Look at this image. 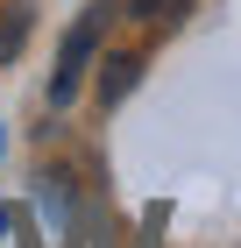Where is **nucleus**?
I'll use <instances>...</instances> for the list:
<instances>
[{"instance_id": "1", "label": "nucleus", "mask_w": 241, "mask_h": 248, "mask_svg": "<svg viewBox=\"0 0 241 248\" xmlns=\"http://www.w3.org/2000/svg\"><path fill=\"white\" fill-rule=\"evenodd\" d=\"M99 21H107V7H85V21L64 36V57H57V78H50V99H57V107L78 99V78H85V57H93V43H99Z\"/></svg>"}, {"instance_id": "2", "label": "nucleus", "mask_w": 241, "mask_h": 248, "mask_svg": "<svg viewBox=\"0 0 241 248\" xmlns=\"http://www.w3.org/2000/svg\"><path fill=\"white\" fill-rule=\"evenodd\" d=\"M135 71H142V57H107V78H99V99H107V107H121V99H128V85H135Z\"/></svg>"}, {"instance_id": "3", "label": "nucleus", "mask_w": 241, "mask_h": 248, "mask_svg": "<svg viewBox=\"0 0 241 248\" xmlns=\"http://www.w3.org/2000/svg\"><path fill=\"white\" fill-rule=\"evenodd\" d=\"M21 36H29V0H15V7H7V21H0V57H15Z\"/></svg>"}, {"instance_id": "4", "label": "nucleus", "mask_w": 241, "mask_h": 248, "mask_svg": "<svg viewBox=\"0 0 241 248\" xmlns=\"http://www.w3.org/2000/svg\"><path fill=\"white\" fill-rule=\"evenodd\" d=\"M185 7H192V0H128V15H135V21H177Z\"/></svg>"}]
</instances>
